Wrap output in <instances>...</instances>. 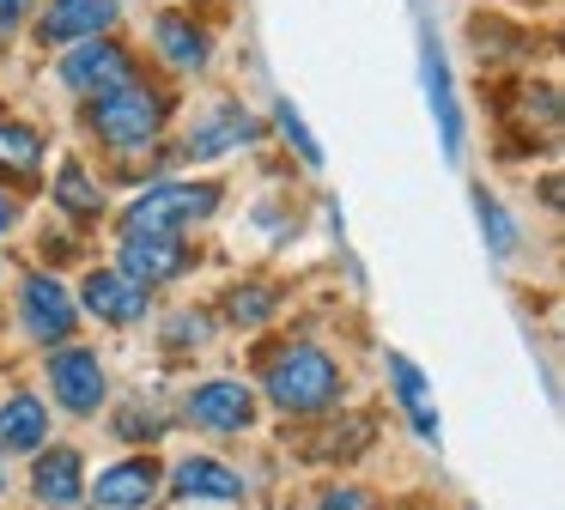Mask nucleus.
Here are the masks:
<instances>
[{
    "mask_svg": "<svg viewBox=\"0 0 565 510\" xmlns=\"http://www.w3.org/2000/svg\"><path fill=\"white\" fill-rule=\"evenodd\" d=\"M262 383H268V401L280 413H329L334 401H341V364L322 347L298 340V347H286L280 359L262 371Z\"/></svg>",
    "mask_w": 565,
    "mask_h": 510,
    "instance_id": "nucleus-1",
    "label": "nucleus"
},
{
    "mask_svg": "<svg viewBox=\"0 0 565 510\" xmlns=\"http://www.w3.org/2000/svg\"><path fill=\"white\" fill-rule=\"evenodd\" d=\"M164 116H171L164 92H152V85H140V79L92 97V134H98L104 146H116V152H140V146H152L159 128H164Z\"/></svg>",
    "mask_w": 565,
    "mask_h": 510,
    "instance_id": "nucleus-2",
    "label": "nucleus"
},
{
    "mask_svg": "<svg viewBox=\"0 0 565 510\" xmlns=\"http://www.w3.org/2000/svg\"><path fill=\"white\" fill-rule=\"evenodd\" d=\"M220 213V189L213 182H152L135 206L122 213V231H195Z\"/></svg>",
    "mask_w": 565,
    "mask_h": 510,
    "instance_id": "nucleus-3",
    "label": "nucleus"
},
{
    "mask_svg": "<svg viewBox=\"0 0 565 510\" xmlns=\"http://www.w3.org/2000/svg\"><path fill=\"white\" fill-rule=\"evenodd\" d=\"M128 79H135V55H128L110 31L86 36V43H67V55H62V85L67 92L98 97V92H116V85H128Z\"/></svg>",
    "mask_w": 565,
    "mask_h": 510,
    "instance_id": "nucleus-4",
    "label": "nucleus"
},
{
    "mask_svg": "<svg viewBox=\"0 0 565 510\" xmlns=\"http://www.w3.org/2000/svg\"><path fill=\"white\" fill-rule=\"evenodd\" d=\"M19 322H25L31 340L62 347V340H74V328H79V304L55 274H31L25 286H19Z\"/></svg>",
    "mask_w": 565,
    "mask_h": 510,
    "instance_id": "nucleus-5",
    "label": "nucleus"
},
{
    "mask_svg": "<svg viewBox=\"0 0 565 510\" xmlns=\"http://www.w3.org/2000/svg\"><path fill=\"white\" fill-rule=\"evenodd\" d=\"M50 395L62 401L67 413H98L104 395H110V376H104V359L92 347H55L50 352Z\"/></svg>",
    "mask_w": 565,
    "mask_h": 510,
    "instance_id": "nucleus-6",
    "label": "nucleus"
},
{
    "mask_svg": "<svg viewBox=\"0 0 565 510\" xmlns=\"http://www.w3.org/2000/svg\"><path fill=\"white\" fill-rule=\"evenodd\" d=\"M164 492V461L159 456H122L92 480V504L98 510H152Z\"/></svg>",
    "mask_w": 565,
    "mask_h": 510,
    "instance_id": "nucleus-7",
    "label": "nucleus"
},
{
    "mask_svg": "<svg viewBox=\"0 0 565 510\" xmlns=\"http://www.w3.org/2000/svg\"><path fill=\"white\" fill-rule=\"evenodd\" d=\"M116 267L140 286H164V279L189 274V243L177 231H122V249H116Z\"/></svg>",
    "mask_w": 565,
    "mask_h": 510,
    "instance_id": "nucleus-8",
    "label": "nucleus"
},
{
    "mask_svg": "<svg viewBox=\"0 0 565 510\" xmlns=\"http://www.w3.org/2000/svg\"><path fill=\"white\" fill-rule=\"evenodd\" d=\"M183 413H189V425L220 432V437L249 432V425H256V389L237 383V376H213V383H201L195 395L183 401Z\"/></svg>",
    "mask_w": 565,
    "mask_h": 510,
    "instance_id": "nucleus-9",
    "label": "nucleus"
},
{
    "mask_svg": "<svg viewBox=\"0 0 565 510\" xmlns=\"http://www.w3.org/2000/svg\"><path fill=\"white\" fill-rule=\"evenodd\" d=\"M86 310L98 316V322H116V328H135L147 322L152 310V286H140V279H128L122 267H98V274H86Z\"/></svg>",
    "mask_w": 565,
    "mask_h": 510,
    "instance_id": "nucleus-10",
    "label": "nucleus"
},
{
    "mask_svg": "<svg viewBox=\"0 0 565 510\" xmlns=\"http://www.w3.org/2000/svg\"><path fill=\"white\" fill-rule=\"evenodd\" d=\"M116 24V0H50V7L38 12V43H86V36L110 31Z\"/></svg>",
    "mask_w": 565,
    "mask_h": 510,
    "instance_id": "nucleus-11",
    "label": "nucleus"
},
{
    "mask_svg": "<svg viewBox=\"0 0 565 510\" xmlns=\"http://www.w3.org/2000/svg\"><path fill=\"white\" fill-rule=\"evenodd\" d=\"M262 134V121L249 116L244 104H220L207 121H195V128L183 134V158H220V152H237V146H249Z\"/></svg>",
    "mask_w": 565,
    "mask_h": 510,
    "instance_id": "nucleus-12",
    "label": "nucleus"
},
{
    "mask_svg": "<svg viewBox=\"0 0 565 510\" xmlns=\"http://www.w3.org/2000/svg\"><path fill=\"white\" fill-rule=\"evenodd\" d=\"M31 492L43 498V504H55V510H67V504H79L86 498V474H79V456L74 449H38V468H31Z\"/></svg>",
    "mask_w": 565,
    "mask_h": 510,
    "instance_id": "nucleus-13",
    "label": "nucleus"
},
{
    "mask_svg": "<svg viewBox=\"0 0 565 510\" xmlns=\"http://www.w3.org/2000/svg\"><path fill=\"white\" fill-rule=\"evenodd\" d=\"M171 486H177L183 498H213V504H232V498H244V474L225 468V461H213V456L177 461V468H171Z\"/></svg>",
    "mask_w": 565,
    "mask_h": 510,
    "instance_id": "nucleus-14",
    "label": "nucleus"
},
{
    "mask_svg": "<svg viewBox=\"0 0 565 510\" xmlns=\"http://www.w3.org/2000/svg\"><path fill=\"white\" fill-rule=\"evenodd\" d=\"M43 444H50V407L25 389L0 401V456L7 449H43Z\"/></svg>",
    "mask_w": 565,
    "mask_h": 510,
    "instance_id": "nucleus-15",
    "label": "nucleus"
},
{
    "mask_svg": "<svg viewBox=\"0 0 565 510\" xmlns=\"http://www.w3.org/2000/svg\"><path fill=\"white\" fill-rule=\"evenodd\" d=\"M419 67H426V97H431V116H438V134H444V152H462V116H456V97H450V67H444L438 43H419Z\"/></svg>",
    "mask_w": 565,
    "mask_h": 510,
    "instance_id": "nucleus-16",
    "label": "nucleus"
},
{
    "mask_svg": "<svg viewBox=\"0 0 565 510\" xmlns=\"http://www.w3.org/2000/svg\"><path fill=\"white\" fill-rule=\"evenodd\" d=\"M152 43H159L164 61H171V67H183V73L207 67V55H213L207 31H201L195 19H183V12H164V19L152 24Z\"/></svg>",
    "mask_w": 565,
    "mask_h": 510,
    "instance_id": "nucleus-17",
    "label": "nucleus"
},
{
    "mask_svg": "<svg viewBox=\"0 0 565 510\" xmlns=\"http://www.w3.org/2000/svg\"><path fill=\"white\" fill-rule=\"evenodd\" d=\"M390 383H395V395H402L414 432L419 437H438V413H431V401H426V371H419L407 352H390Z\"/></svg>",
    "mask_w": 565,
    "mask_h": 510,
    "instance_id": "nucleus-18",
    "label": "nucleus"
},
{
    "mask_svg": "<svg viewBox=\"0 0 565 510\" xmlns=\"http://www.w3.org/2000/svg\"><path fill=\"white\" fill-rule=\"evenodd\" d=\"M55 206H62L67 219H98L104 194H98V182H92L79 164H62V177H55Z\"/></svg>",
    "mask_w": 565,
    "mask_h": 510,
    "instance_id": "nucleus-19",
    "label": "nucleus"
},
{
    "mask_svg": "<svg viewBox=\"0 0 565 510\" xmlns=\"http://www.w3.org/2000/svg\"><path fill=\"white\" fill-rule=\"evenodd\" d=\"M0 164L7 170H38L43 164V140L19 121H0Z\"/></svg>",
    "mask_w": 565,
    "mask_h": 510,
    "instance_id": "nucleus-20",
    "label": "nucleus"
},
{
    "mask_svg": "<svg viewBox=\"0 0 565 510\" xmlns=\"http://www.w3.org/2000/svg\"><path fill=\"white\" fill-rule=\"evenodd\" d=\"M475 213H480V231H487L492 255H511V249H516V225H511V213H504V206L492 201L487 189L475 194Z\"/></svg>",
    "mask_w": 565,
    "mask_h": 510,
    "instance_id": "nucleus-21",
    "label": "nucleus"
},
{
    "mask_svg": "<svg viewBox=\"0 0 565 510\" xmlns=\"http://www.w3.org/2000/svg\"><path fill=\"white\" fill-rule=\"evenodd\" d=\"M274 128H280V134H286V146H292V152H298V158H305V164H310V170H322V146H317V140H310V128H305V116H298V109H292V104H280V109H274Z\"/></svg>",
    "mask_w": 565,
    "mask_h": 510,
    "instance_id": "nucleus-22",
    "label": "nucleus"
},
{
    "mask_svg": "<svg viewBox=\"0 0 565 510\" xmlns=\"http://www.w3.org/2000/svg\"><path fill=\"white\" fill-rule=\"evenodd\" d=\"M225 310H232L237 328H262V322L274 316V291H268V286H237Z\"/></svg>",
    "mask_w": 565,
    "mask_h": 510,
    "instance_id": "nucleus-23",
    "label": "nucleus"
},
{
    "mask_svg": "<svg viewBox=\"0 0 565 510\" xmlns=\"http://www.w3.org/2000/svg\"><path fill=\"white\" fill-rule=\"evenodd\" d=\"M317 510H383V504H377V498L365 492V486H329Z\"/></svg>",
    "mask_w": 565,
    "mask_h": 510,
    "instance_id": "nucleus-24",
    "label": "nucleus"
},
{
    "mask_svg": "<svg viewBox=\"0 0 565 510\" xmlns=\"http://www.w3.org/2000/svg\"><path fill=\"white\" fill-rule=\"evenodd\" d=\"M116 432H122V437H147V444H152V437H159L164 425L152 419V413H122V419H116Z\"/></svg>",
    "mask_w": 565,
    "mask_h": 510,
    "instance_id": "nucleus-25",
    "label": "nucleus"
},
{
    "mask_svg": "<svg viewBox=\"0 0 565 510\" xmlns=\"http://www.w3.org/2000/svg\"><path fill=\"white\" fill-rule=\"evenodd\" d=\"M189 340H207V316H177V328H171V347H189Z\"/></svg>",
    "mask_w": 565,
    "mask_h": 510,
    "instance_id": "nucleus-26",
    "label": "nucleus"
},
{
    "mask_svg": "<svg viewBox=\"0 0 565 510\" xmlns=\"http://www.w3.org/2000/svg\"><path fill=\"white\" fill-rule=\"evenodd\" d=\"M31 7H38V0H0V36L13 31V24H25Z\"/></svg>",
    "mask_w": 565,
    "mask_h": 510,
    "instance_id": "nucleus-27",
    "label": "nucleus"
},
{
    "mask_svg": "<svg viewBox=\"0 0 565 510\" xmlns=\"http://www.w3.org/2000/svg\"><path fill=\"white\" fill-rule=\"evenodd\" d=\"M19 225V201H13V194H7V189H0V237H7V231H13Z\"/></svg>",
    "mask_w": 565,
    "mask_h": 510,
    "instance_id": "nucleus-28",
    "label": "nucleus"
},
{
    "mask_svg": "<svg viewBox=\"0 0 565 510\" xmlns=\"http://www.w3.org/2000/svg\"><path fill=\"white\" fill-rule=\"evenodd\" d=\"M0 492H7V468H0Z\"/></svg>",
    "mask_w": 565,
    "mask_h": 510,
    "instance_id": "nucleus-29",
    "label": "nucleus"
}]
</instances>
